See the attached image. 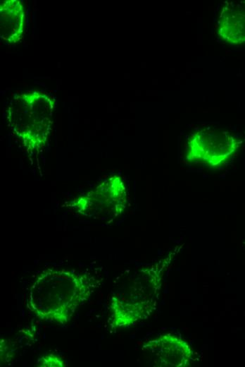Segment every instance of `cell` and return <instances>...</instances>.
I'll return each instance as SVG.
<instances>
[{"label": "cell", "mask_w": 245, "mask_h": 367, "mask_svg": "<svg viewBox=\"0 0 245 367\" xmlns=\"http://www.w3.org/2000/svg\"><path fill=\"white\" fill-rule=\"evenodd\" d=\"M92 274L65 269L43 271L31 286L27 309L40 320L64 325L98 287Z\"/></svg>", "instance_id": "obj_1"}, {"label": "cell", "mask_w": 245, "mask_h": 367, "mask_svg": "<svg viewBox=\"0 0 245 367\" xmlns=\"http://www.w3.org/2000/svg\"><path fill=\"white\" fill-rule=\"evenodd\" d=\"M54 102L46 93L32 91L17 95L8 109L11 128L29 152L46 145L53 124Z\"/></svg>", "instance_id": "obj_2"}, {"label": "cell", "mask_w": 245, "mask_h": 367, "mask_svg": "<svg viewBox=\"0 0 245 367\" xmlns=\"http://www.w3.org/2000/svg\"><path fill=\"white\" fill-rule=\"evenodd\" d=\"M160 275L156 266L142 269L115 292L111 299L113 324L127 327L146 318L155 308Z\"/></svg>", "instance_id": "obj_3"}, {"label": "cell", "mask_w": 245, "mask_h": 367, "mask_svg": "<svg viewBox=\"0 0 245 367\" xmlns=\"http://www.w3.org/2000/svg\"><path fill=\"white\" fill-rule=\"evenodd\" d=\"M127 202V188L123 179L113 175L92 190L73 199L68 207L82 216L106 219L120 215Z\"/></svg>", "instance_id": "obj_4"}, {"label": "cell", "mask_w": 245, "mask_h": 367, "mask_svg": "<svg viewBox=\"0 0 245 367\" xmlns=\"http://www.w3.org/2000/svg\"><path fill=\"white\" fill-rule=\"evenodd\" d=\"M239 143L230 133L216 129H203L194 133L187 143L186 158L217 167L237 150Z\"/></svg>", "instance_id": "obj_5"}, {"label": "cell", "mask_w": 245, "mask_h": 367, "mask_svg": "<svg viewBox=\"0 0 245 367\" xmlns=\"http://www.w3.org/2000/svg\"><path fill=\"white\" fill-rule=\"evenodd\" d=\"M142 349L149 353L155 363L160 366H188L193 359V351L189 345L171 333L147 342Z\"/></svg>", "instance_id": "obj_6"}, {"label": "cell", "mask_w": 245, "mask_h": 367, "mask_svg": "<svg viewBox=\"0 0 245 367\" xmlns=\"http://www.w3.org/2000/svg\"><path fill=\"white\" fill-rule=\"evenodd\" d=\"M218 34L228 43H245V1L225 2L218 21Z\"/></svg>", "instance_id": "obj_7"}, {"label": "cell", "mask_w": 245, "mask_h": 367, "mask_svg": "<svg viewBox=\"0 0 245 367\" xmlns=\"http://www.w3.org/2000/svg\"><path fill=\"white\" fill-rule=\"evenodd\" d=\"M1 37L6 42L15 44L23 36L25 12L21 1H1L0 5Z\"/></svg>", "instance_id": "obj_8"}, {"label": "cell", "mask_w": 245, "mask_h": 367, "mask_svg": "<svg viewBox=\"0 0 245 367\" xmlns=\"http://www.w3.org/2000/svg\"><path fill=\"white\" fill-rule=\"evenodd\" d=\"M37 366L39 367H63L66 364L60 356L49 354L39 357Z\"/></svg>", "instance_id": "obj_9"}]
</instances>
